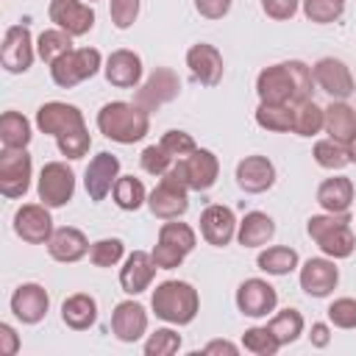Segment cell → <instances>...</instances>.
<instances>
[{
    "label": "cell",
    "mask_w": 356,
    "mask_h": 356,
    "mask_svg": "<svg viewBox=\"0 0 356 356\" xmlns=\"http://www.w3.org/2000/svg\"><path fill=\"white\" fill-rule=\"evenodd\" d=\"M61 320L72 331H86L97 320V300L86 292H75L61 303Z\"/></svg>",
    "instance_id": "obj_30"
},
{
    "label": "cell",
    "mask_w": 356,
    "mask_h": 356,
    "mask_svg": "<svg viewBox=\"0 0 356 356\" xmlns=\"http://www.w3.org/2000/svg\"><path fill=\"white\" fill-rule=\"evenodd\" d=\"M36 192L47 209H61L75 195V172L64 161H47L39 172Z\"/></svg>",
    "instance_id": "obj_9"
},
{
    "label": "cell",
    "mask_w": 356,
    "mask_h": 356,
    "mask_svg": "<svg viewBox=\"0 0 356 356\" xmlns=\"http://www.w3.org/2000/svg\"><path fill=\"white\" fill-rule=\"evenodd\" d=\"M267 328L275 334V339L284 345H292L300 334H303V314L298 309H281L273 314V320L267 323Z\"/></svg>",
    "instance_id": "obj_37"
},
{
    "label": "cell",
    "mask_w": 356,
    "mask_h": 356,
    "mask_svg": "<svg viewBox=\"0 0 356 356\" xmlns=\"http://www.w3.org/2000/svg\"><path fill=\"white\" fill-rule=\"evenodd\" d=\"M298 281L309 298H328L339 284V267L328 256L306 259L300 273H298Z\"/></svg>",
    "instance_id": "obj_16"
},
{
    "label": "cell",
    "mask_w": 356,
    "mask_h": 356,
    "mask_svg": "<svg viewBox=\"0 0 356 356\" xmlns=\"http://www.w3.org/2000/svg\"><path fill=\"white\" fill-rule=\"evenodd\" d=\"M256 264H259V270L267 273V275H289L292 270H298L300 256H298L295 248L273 245V248H264V250L256 256Z\"/></svg>",
    "instance_id": "obj_32"
},
{
    "label": "cell",
    "mask_w": 356,
    "mask_h": 356,
    "mask_svg": "<svg viewBox=\"0 0 356 356\" xmlns=\"http://www.w3.org/2000/svg\"><path fill=\"white\" fill-rule=\"evenodd\" d=\"M47 253H50V259H56L61 264H75L89 253V239L81 228L61 225L47 239Z\"/></svg>",
    "instance_id": "obj_27"
},
{
    "label": "cell",
    "mask_w": 356,
    "mask_h": 356,
    "mask_svg": "<svg viewBox=\"0 0 356 356\" xmlns=\"http://www.w3.org/2000/svg\"><path fill=\"white\" fill-rule=\"evenodd\" d=\"M159 264L153 261V253L147 250H134L131 256H125L122 267H120V286L125 295H139L145 289H150L153 278H156Z\"/></svg>",
    "instance_id": "obj_22"
},
{
    "label": "cell",
    "mask_w": 356,
    "mask_h": 356,
    "mask_svg": "<svg viewBox=\"0 0 356 356\" xmlns=\"http://www.w3.org/2000/svg\"><path fill=\"white\" fill-rule=\"evenodd\" d=\"M89 3H95V0H89Z\"/></svg>",
    "instance_id": "obj_55"
},
{
    "label": "cell",
    "mask_w": 356,
    "mask_h": 356,
    "mask_svg": "<svg viewBox=\"0 0 356 356\" xmlns=\"http://www.w3.org/2000/svg\"><path fill=\"white\" fill-rule=\"evenodd\" d=\"M122 256H125V245H122V239H117V236L97 239V242H92V248H89V259H92L95 267H114V264H120Z\"/></svg>",
    "instance_id": "obj_42"
},
{
    "label": "cell",
    "mask_w": 356,
    "mask_h": 356,
    "mask_svg": "<svg viewBox=\"0 0 356 356\" xmlns=\"http://www.w3.org/2000/svg\"><path fill=\"white\" fill-rule=\"evenodd\" d=\"M275 306H278V292H275V286L270 281L248 278V281L239 284V289H236V309L245 317H253V320L267 317V314L275 312Z\"/></svg>",
    "instance_id": "obj_15"
},
{
    "label": "cell",
    "mask_w": 356,
    "mask_h": 356,
    "mask_svg": "<svg viewBox=\"0 0 356 356\" xmlns=\"http://www.w3.org/2000/svg\"><path fill=\"white\" fill-rule=\"evenodd\" d=\"M33 56H36V42L31 36V28L28 25H11V28H6L3 44H0L3 70L11 72V75L28 72L31 64H33Z\"/></svg>",
    "instance_id": "obj_10"
},
{
    "label": "cell",
    "mask_w": 356,
    "mask_h": 356,
    "mask_svg": "<svg viewBox=\"0 0 356 356\" xmlns=\"http://www.w3.org/2000/svg\"><path fill=\"white\" fill-rule=\"evenodd\" d=\"M317 203L323 206V211H331V214L348 211L350 203H353V181L348 175L325 178L317 186Z\"/></svg>",
    "instance_id": "obj_29"
},
{
    "label": "cell",
    "mask_w": 356,
    "mask_h": 356,
    "mask_svg": "<svg viewBox=\"0 0 356 356\" xmlns=\"http://www.w3.org/2000/svg\"><path fill=\"white\" fill-rule=\"evenodd\" d=\"M275 236V220L264 211H248L236 222V242L242 248H261Z\"/></svg>",
    "instance_id": "obj_28"
},
{
    "label": "cell",
    "mask_w": 356,
    "mask_h": 356,
    "mask_svg": "<svg viewBox=\"0 0 356 356\" xmlns=\"http://www.w3.org/2000/svg\"><path fill=\"white\" fill-rule=\"evenodd\" d=\"M50 22L70 36H83L95 28V11L83 0H50Z\"/></svg>",
    "instance_id": "obj_17"
},
{
    "label": "cell",
    "mask_w": 356,
    "mask_h": 356,
    "mask_svg": "<svg viewBox=\"0 0 356 356\" xmlns=\"http://www.w3.org/2000/svg\"><path fill=\"white\" fill-rule=\"evenodd\" d=\"M348 159H350V164H356V136L348 142Z\"/></svg>",
    "instance_id": "obj_54"
},
{
    "label": "cell",
    "mask_w": 356,
    "mask_h": 356,
    "mask_svg": "<svg viewBox=\"0 0 356 356\" xmlns=\"http://www.w3.org/2000/svg\"><path fill=\"white\" fill-rule=\"evenodd\" d=\"M33 175V161L25 147H3L0 153V192L6 197H22L31 186Z\"/></svg>",
    "instance_id": "obj_11"
},
{
    "label": "cell",
    "mask_w": 356,
    "mask_h": 356,
    "mask_svg": "<svg viewBox=\"0 0 356 356\" xmlns=\"http://www.w3.org/2000/svg\"><path fill=\"white\" fill-rule=\"evenodd\" d=\"M139 164H142V170H145L147 175L161 178V175L175 164V159H172L161 145H147V147L142 150V156H139Z\"/></svg>",
    "instance_id": "obj_45"
},
{
    "label": "cell",
    "mask_w": 356,
    "mask_h": 356,
    "mask_svg": "<svg viewBox=\"0 0 356 356\" xmlns=\"http://www.w3.org/2000/svg\"><path fill=\"white\" fill-rule=\"evenodd\" d=\"M147 209L159 220H178V217H184L186 209H189V189H186V184L167 170L161 175V181L153 186V192L147 195Z\"/></svg>",
    "instance_id": "obj_8"
},
{
    "label": "cell",
    "mask_w": 356,
    "mask_h": 356,
    "mask_svg": "<svg viewBox=\"0 0 356 356\" xmlns=\"http://www.w3.org/2000/svg\"><path fill=\"white\" fill-rule=\"evenodd\" d=\"M111 197H114V203L122 211H136V209H142L147 203V189H145V184L139 178L120 175L117 184H114V189H111Z\"/></svg>",
    "instance_id": "obj_35"
},
{
    "label": "cell",
    "mask_w": 356,
    "mask_h": 356,
    "mask_svg": "<svg viewBox=\"0 0 356 356\" xmlns=\"http://www.w3.org/2000/svg\"><path fill=\"white\" fill-rule=\"evenodd\" d=\"M97 131L120 145H134L150 131V111L128 100H111L97 111Z\"/></svg>",
    "instance_id": "obj_2"
},
{
    "label": "cell",
    "mask_w": 356,
    "mask_h": 356,
    "mask_svg": "<svg viewBox=\"0 0 356 356\" xmlns=\"http://www.w3.org/2000/svg\"><path fill=\"white\" fill-rule=\"evenodd\" d=\"M256 122L264 131L273 134H289L292 131V106H281V103H259L256 108Z\"/></svg>",
    "instance_id": "obj_38"
},
{
    "label": "cell",
    "mask_w": 356,
    "mask_h": 356,
    "mask_svg": "<svg viewBox=\"0 0 356 356\" xmlns=\"http://www.w3.org/2000/svg\"><path fill=\"white\" fill-rule=\"evenodd\" d=\"M325 125V108L317 106L312 97L292 106V134L298 136H314Z\"/></svg>",
    "instance_id": "obj_33"
},
{
    "label": "cell",
    "mask_w": 356,
    "mask_h": 356,
    "mask_svg": "<svg viewBox=\"0 0 356 356\" xmlns=\"http://www.w3.org/2000/svg\"><path fill=\"white\" fill-rule=\"evenodd\" d=\"M19 350V337L8 323H0V353L3 356H14Z\"/></svg>",
    "instance_id": "obj_51"
},
{
    "label": "cell",
    "mask_w": 356,
    "mask_h": 356,
    "mask_svg": "<svg viewBox=\"0 0 356 356\" xmlns=\"http://www.w3.org/2000/svg\"><path fill=\"white\" fill-rule=\"evenodd\" d=\"M172 175H178L189 192H206L217 184L220 175V161L211 150L197 147L195 153H189L186 159H175V164L170 167Z\"/></svg>",
    "instance_id": "obj_7"
},
{
    "label": "cell",
    "mask_w": 356,
    "mask_h": 356,
    "mask_svg": "<svg viewBox=\"0 0 356 356\" xmlns=\"http://www.w3.org/2000/svg\"><path fill=\"white\" fill-rule=\"evenodd\" d=\"M206 356H214V353H228V356H236L239 353V345L228 342V339H211L206 348H203Z\"/></svg>",
    "instance_id": "obj_52"
},
{
    "label": "cell",
    "mask_w": 356,
    "mask_h": 356,
    "mask_svg": "<svg viewBox=\"0 0 356 356\" xmlns=\"http://www.w3.org/2000/svg\"><path fill=\"white\" fill-rule=\"evenodd\" d=\"M111 331L120 342H139L147 334V312L136 300H120L111 312Z\"/></svg>",
    "instance_id": "obj_25"
},
{
    "label": "cell",
    "mask_w": 356,
    "mask_h": 356,
    "mask_svg": "<svg viewBox=\"0 0 356 356\" xmlns=\"http://www.w3.org/2000/svg\"><path fill=\"white\" fill-rule=\"evenodd\" d=\"M323 131H325L331 139L348 145V142L356 136V108L348 106L345 100H334V103L325 108V125H323Z\"/></svg>",
    "instance_id": "obj_31"
},
{
    "label": "cell",
    "mask_w": 356,
    "mask_h": 356,
    "mask_svg": "<svg viewBox=\"0 0 356 356\" xmlns=\"http://www.w3.org/2000/svg\"><path fill=\"white\" fill-rule=\"evenodd\" d=\"M31 139H33V134H31L28 117L19 114V111H3V117H0V142H3V147L19 150V147H28Z\"/></svg>",
    "instance_id": "obj_34"
},
{
    "label": "cell",
    "mask_w": 356,
    "mask_h": 356,
    "mask_svg": "<svg viewBox=\"0 0 356 356\" xmlns=\"http://www.w3.org/2000/svg\"><path fill=\"white\" fill-rule=\"evenodd\" d=\"M53 217L44 203H22L14 211V234L28 245H47L53 236Z\"/></svg>",
    "instance_id": "obj_13"
},
{
    "label": "cell",
    "mask_w": 356,
    "mask_h": 356,
    "mask_svg": "<svg viewBox=\"0 0 356 356\" xmlns=\"http://www.w3.org/2000/svg\"><path fill=\"white\" fill-rule=\"evenodd\" d=\"M312 86H314V75L312 67L289 58V61H278L264 67L256 75V95L259 103H281V106H295L306 97H312Z\"/></svg>",
    "instance_id": "obj_1"
},
{
    "label": "cell",
    "mask_w": 356,
    "mask_h": 356,
    "mask_svg": "<svg viewBox=\"0 0 356 356\" xmlns=\"http://www.w3.org/2000/svg\"><path fill=\"white\" fill-rule=\"evenodd\" d=\"M86 125L83 120V111L72 103H64V100H50V103H42L36 108V128L42 134H50V136H61L72 128H81Z\"/></svg>",
    "instance_id": "obj_18"
},
{
    "label": "cell",
    "mask_w": 356,
    "mask_h": 356,
    "mask_svg": "<svg viewBox=\"0 0 356 356\" xmlns=\"http://www.w3.org/2000/svg\"><path fill=\"white\" fill-rule=\"evenodd\" d=\"M306 234L317 242V248L328 256V259H348L356 248V236H353V228H350V214L342 211V214H314L309 217L306 222Z\"/></svg>",
    "instance_id": "obj_4"
},
{
    "label": "cell",
    "mask_w": 356,
    "mask_h": 356,
    "mask_svg": "<svg viewBox=\"0 0 356 356\" xmlns=\"http://www.w3.org/2000/svg\"><path fill=\"white\" fill-rule=\"evenodd\" d=\"M117 178H120V159H117L114 153H108V150L97 153V156L89 161L86 172H83L86 195H89L95 203H100V200L114 189Z\"/></svg>",
    "instance_id": "obj_20"
},
{
    "label": "cell",
    "mask_w": 356,
    "mask_h": 356,
    "mask_svg": "<svg viewBox=\"0 0 356 356\" xmlns=\"http://www.w3.org/2000/svg\"><path fill=\"white\" fill-rule=\"evenodd\" d=\"M172 159H186L189 153H195L197 150V145H195V139H192V134H186V131H178V128H172V131H167L164 136H161V142H159Z\"/></svg>",
    "instance_id": "obj_46"
},
{
    "label": "cell",
    "mask_w": 356,
    "mask_h": 356,
    "mask_svg": "<svg viewBox=\"0 0 356 356\" xmlns=\"http://www.w3.org/2000/svg\"><path fill=\"white\" fill-rule=\"evenodd\" d=\"M197 222H200V236H203L209 245H214V248H225V245L236 236V217H234V211H231L228 206H222V203L206 206Z\"/></svg>",
    "instance_id": "obj_23"
},
{
    "label": "cell",
    "mask_w": 356,
    "mask_h": 356,
    "mask_svg": "<svg viewBox=\"0 0 356 356\" xmlns=\"http://www.w3.org/2000/svg\"><path fill=\"white\" fill-rule=\"evenodd\" d=\"M56 145H58V153L61 156H67V159H83L89 153V147H92V136L86 131V125H81V128H72V131L56 136Z\"/></svg>",
    "instance_id": "obj_43"
},
{
    "label": "cell",
    "mask_w": 356,
    "mask_h": 356,
    "mask_svg": "<svg viewBox=\"0 0 356 356\" xmlns=\"http://www.w3.org/2000/svg\"><path fill=\"white\" fill-rule=\"evenodd\" d=\"M275 184V164L267 156H245L236 164V186L248 195H261Z\"/></svg>",
    "instance_id": "obj_24"
},
{
    "label": "cell",
    "mask_w": 356,
    "mask_h": 356,
    "mask_svg": "<svg viewBox=\"0 0 356 356\" xmlns=\"http://www.w3.org/2000/svg\"><path fill=\"white\" fill-rule=\"evenodd\" d=\"M186 67H189L192 78L200 81L203 86H217L225 72L222 53L209 42H197L186 50Z\"/></svg>",
    "instance_id": "obj_21"
},
{
    "label": "cell",
    "mask_w": 356,
    "mask_h": 356,
    "mask_svg": "<svg viewBox=\"0 0 356 356\" xmlns=\"http://www.w3.org/2000/svg\"><path fill=\"white\" fill-rule=\"evenodd\" d=\"M103 67V56L97 47H72L58 61L50 64V78L61 89H72L86 78H95Z\"/></svg>",
    "instance_id": "obj_6"
},
{
    "label": "cell",
    "mask_w": 356,
    "mask_h": 356,
    "mask_svg": "<svg viewBox=\"0 0 356 356\" xmlns=\"http://www.w3.org/2000/svg\"><path fill=\"white\" fill-rule=\"evenodd\" d=\"M178 95H181V78H178V72L170 70V67H156L147 75V81L136 89L134 103L142 106L145 111H156L164 103H172Z\"/></svg>",
    "instance_id": "obj_12"
},
{
    "label": "cell",
    "mask_w": 356,
    "mask_h": 356,
    "mask_svg": "<svg viewBox=\"0 0 356 356\" xmlns=\"http://www.w3.org/2000/svg\"><path fill=\"white\" fill-rule=\"evenodd\" d=\"M181 348V334L172 328H156L145 339V356H172Z\"/></svg>",
    "instance_id": "obj_44"
},
{
    "label": "cell",
    "mask_w": 356,
    "mask_h": 356,
    "mask_svg": "<svg viewBox=\"0 0 356 356\" xmlns=\"http://www.w3.org/2000/svg\"><path fill=\"white\" fill-rule=\"evenodd\" d=\"M242 348L256 356H275L281 350V342L275 339V334L267 325H253L242 334Z\"/></svg>",
    "instance_id": "obj_40"
},
{
    "label": "cell",
    "mask_w": 356,
    "mask_h": 356,
    "mask_svg": "<svg viewBox=\"0 0 356 356\" xmlns=\"http://www.w3.org/2000/svg\"><path fill=\"white\" fill-rule=\"evenodd\" d=\"M47 309H50V295L42 284H33V281L19 284L11 295V314L25 325L42 323Z\"/></svg>",
    "instance_id": "obj_19"
},
{
    "label": "cell",
    "mask_w": 356,
    "mask_h": 356,
    "mask_svg": "<svg viewBox=\"0 0 356 356\" xmlns=\"http://www.w3.org/2000/svg\"><path fill=\"white\" fill-rule=\"evenodd\" d=\"M72 50V36L67 33V31H61V28H47V31H42L39 33V39H36V56L44 61V64H53V61H58L64 53H70Z\"/></svg>",
    "instance_id": "obj_36"
},
{
    "label": "cell",
    "mask_w": 356,
    "mask_h": 356,
    "mask_svg": "<svg viewBox=\"0 0 356 356\" xmlns=\"http://www.w3.org/2000/svg\"><path fill=\"white\" fill-rule=\"evenodd\" d=\"M298 8H300V0H261V11L275 22L292 19L298 14Z\"/></svg>",
    "instance_id": "obj_49"
},
{
    "label": "cell",
    "mask_w": 356,
    "mask_h": 356,
    "mask_svg": "<svg viewBox=\"0 0 356 356\" xmlns=\"http://www.w3.org/2000/svg\"><path fill=\"white\" fill-rule=\"evenodd\" d=\"M312 75H314V83L328 97H334V100H348L353 95V89H356V81H353L350 67L342 58H334V56L320 58L312 67Z\"/></svg>",
    "instance_id": "obj_14"
},
{
    "label": "cell",
    "mask_w": 356,
    "mask_h": 356,
    "mask_svg": "<svg viewBox=\"0 0 356 356\" xmlns=\"http://www.w3.org/2000/svg\"><path fill=\"white\" fill-rule=\"evenodd\" d=\"M150 306L159 320H164L170 325H189L200 312V295L189 281L170 278L153 289Z\"/></svg>",
    "instance_id": "obj_3"
},
{
    "label": "cell",
    "mask_w": 356,
    "mask_h": 356,
    "mask_svg": "<svg viewBox=\"0 0 356 356\" xmlns=\"http://www.w3.org/2000/svg\"><path fill=\"white\" fill-rule=\"evenodd\" d=\"M312 156H314V161H317L323 170H342L345 164H350V159H348V145H342V142H337V139H331V136L314 142Z\"/></svg>",
    "instance_id": "obj_39"
},
{
    "label": "cell",
    "mask_w": 356,
    "mask_h": 356,
    "mask_svg": "<svg viewBox=\"0 0 356 356\" xmlns=\"http://www.w3.org/2000/svg\"><path fill=\"white\" fill-rule=\"evenodd\" d=\"M195 245H197V236H195L192 225L167 220L159 228V239L150 253H153V261L159 264V270H172V267H181V261L195 250Z\"/></svg>",
    "instance_id": "obj_5"
},
{
    "label": "cell",
    "mask_w": 356,
    "mask_h": 356,
    "mask_svg": "<svg viewBox=\"0 0 356 356\" xmlns=\"http://www.w3.org/2000/svg\"><path fill=\"white\" fill-rule=\"evenodd\" d=\"M325 314L337 328H345V331L356 328V298H337Z\"/></svg>",
    "instance_id": "obj_47"
},
{
    "label": "cell",
    "mask_w": 356,
    "mask_h": 356,
    "mask_svg": "<svg viewBox=\"0 0 356 356\" xmlns=\"http://www.w3.org/2000/svg\"><path fill=\"white\" fill-rule=\"evenodd\" d=\"M309 342H312L314 348H325V345L331 342V331H328V325H325V323H314L312 331H309Z\"/></svg>",
    "instance_id": "obj_53"
},
{
    "label": "cell",
    "mask_w": 356,
    "mask_h": 356,
    "mask_svg": "<svg viewBox=\"0 0 356 356\" xmlns=\"http://www.w3.org/2000/svg\"><path fill=\"white\" fill-rule=\"evenodd\" d=\"M103 75L111 86L117 89H136L142 81V58L134 50H114L106 64H103Z\"/></svg>",
    "instance_id": "obj_26"
},
{
    "label": "cell",
    "mask_w": 356,
    "mask_h": 356,
    "mask_svg": "<svg viewBox=\"0 0 356 356\" xmlns=\"http://www.w3.org/2000/svg\"><path fill=\"white\" fill-rule=\"evenodd\" d=\"M195 8L206 19H222L231 11V0H195Z\"/></svg>",
    "instance_id": "obj_50"
},
{
    "label": "cell",
    "mask_w": 356,
    "mask_h": 356,
    "mask_svg": "<svg viewBox=\"0 0 356 356\" xmlns=\"http://www.w3.org/2000/svg\"><path fill=\"white\" fill-rule=\"evenodd\" d=\"M139 6L142 0H108V14H111L114 28L128 31L139 17Z\"/></svg>",
    "instance_id": "obj_48"
},
{
    "label": "cell",
    "mask_w": 356,
    "mask_h": 356,
    "mask_svg": "<svg viewBox=\"0 0 356 356\" xmlns=\"http://www.w3.org/2000/svg\"><path fill=\"white\" fill-rule=\"evenodd\" d=\"M303 14L314 25H331L345 14V0H300Z\"/></svg>",
    "instance_id": "obj_41"
}]
</instances>
